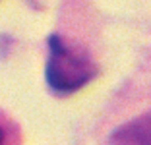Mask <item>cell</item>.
I'll return each instance as SVG.
<instances>
[{
  "mask_svg": "<svg viewBox=\"0 0 151 145\" xmlns=\"http://www.w3.org/2000/svg\"><path fill=\"white\" fill-rule=\"evenodd\" d=\"M99 74L95 60L83 47L52 33L49 37V56L45 78L49 89L58 97H68L91 83Z\"/></svg>",
  "mask_w": 151,
  "mask_h": 145,
  "instance_id": "6da1fadb",
  "label": "cell"
},
{
  "mask_svg": "<svg viewBox=\"0 0 151 145\" xmlns=\"http://www.w3.org/2000/svg\"><path fill=\"white\" fill-rule=\"evenodd\" d=\"M122 112L109 130L105 145H151V85H138L114 105Z\"/></svg>",
  "mask_w": 151,
  "mask_h": 145,
  "instance_id": "7a4b0ae2",
  "label": "cell"
},
{
  "mask_svg": "<svg viewBox=\"0 0 151 145\" xmlns=\"http://www.w3.org/2000/svg\"><path fill=\"white\" fill-rule=\"evenodd\" d=\"M23 136L18 122L0 108V145H22Z\"/></svg>",
  "mask_w": 151,
  "mask_h": 145,
  "instance_id": "3957f363",
  "label": "cell"
}]
</instances>
